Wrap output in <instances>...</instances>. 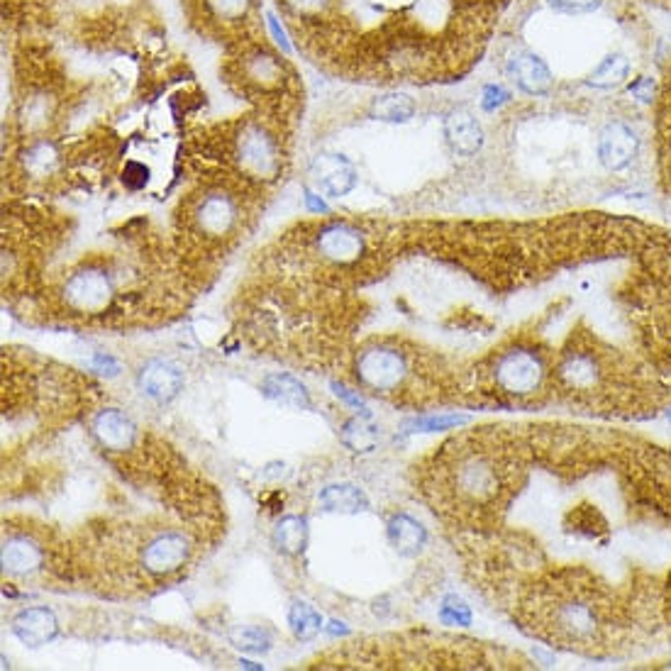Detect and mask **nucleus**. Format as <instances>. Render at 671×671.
I'll use <instances>...</instances> for the list:
<instances>
[{"label":"nucleus","mask_w":671,"mask_h":671,"mask_svg":"<svg viewBox=\"0 0 671 671\" xmlns=\"http://www.w3.org/2000/svg\"><path fill=\"white\" fill-rule=\"evenodd\" d=\"M298 52L359 83H439L467 73L508 0H274Z\"/></svg>","instance_id":"f257e3e1"},{"label":"nucleus","mask_w":671,"mask_h":671,"mask_svg":"<svg viewBox=\"0 0 671 671\" xmlns=\"http://www.w3.org/2000/svg\"><path fill=\"white\" fill-rule=\"evenodd\" d=\"M262 189L232 174H213L181 201L176 223L183 250L203 260L227 254L252 227Z\"/></svg>","instance_id":"f03ea898"},{"label":"nucleus","mask_w":671,"mask_h":671,"mask_svg":"<svg viewBox=\"0 0 671 671\" xmlns=\"http://www.w3.org/2000/svg\"><path fill=\"white\" fill-rule=\"evenodd\" d=\"M223 79L260 113L278 120L293 118L301 103V81L291 61L266 40V34L247 37L225 47Z\"/></svg>","instance_id":"7ed1b4c3"},{"label":"nucleus","mask_w":671,"mask_h":671,"mask_svg":"<svg viewBox=\"0 0 671 671\" xmlns=\"http://www.w3.org/2000/svg\"><path fill=\"white\" fill-rule=\"evenodd\" d=\"M286 130V120L260 113V110L225 122L223 132L211 138V150L215 152L220 171L247 181L256 189L278 181L288 162Z\"/></svg>","instance_id":"20e7f679"},{"label":"nucleus","mask_w":671,"mask_h":671,"mask_svg":"<svg viewBox=\"0 0 671 671\" xmlns=\"http://www.w3.org/2000/svg\"><path fill=\"white\" fill-rule=\"evenodd\" d=\"M552 364L555 357L549 352L528 345V342H516V345L494 352L481 376L486 378L488 390H494L496 396L525 400L535 398L552 382Z\"/></svg>","instance_id":"39448f33"},{"label":"nucleus","mask_w":671,"mask_h":671,"mask_svg":"<svg viewBox=\"0 0 671 671\" xmlns=\"http://www.w3.org/2000/svg\"><path fill=\"white\" fill-rule=\"evenodd\" d=\"M191 24L225 47L264 34L262 0H183Z\"/></svg>","instance_id":"423d86ee"},{"label":"nucleus","mask_w":671,"mask_h":671,"mask_svg":"<svg viewBox=\"0 0 671 671\" xmlns=\"http://www.w3.org/2000/svg\"><path fill=\"white\" fill-rule=\"evenodd\" d=\"M354 376L362 388L376 396H396L406 390L410 378L418 376L413 354L390 339H374L357 352L354 357Z\"/></svg>","instance_id":"0eeeda50"},{"label":"nucleus","mask_w":671,"mask_h":671,"mask_svg":"<svg viewBox=\"0 0 671 671\" xmlns=\"http://www.w3.org/2000/svg\"><path fill=\"white\" fill-rule=\"evenodd\" d=\"M311 252L333 268H357L378 252V235L357 220H327L308 235Z\"/></svg>","instance_id":"6e6552de"},{"label":"nucleus","mask_w":671,"mask_h":671,"mask_svg":"<svg viewBox=\"0 0 671 671\" xmlns=\"http://www.w3.org/2000/svg\"><path fill=\"white\" fill-rule=\"evenodd\" d=\"M61 303L73 315H103L118 301L115 274L101 262L81 264L61 284Z\"/></svg>","instance_id":"1a4fd4ad"},{"label":"nucleus","mask_w":671,"mask_h":671,"mask_svg":"<svg viewBox=\"0 0 671 671\" xmlns=\"http://www.w3.org/2000/svg\"><path fill=\"white\" fill-rule=\"evenodd\" d=\"M191 540L179 530H159L140 549V567L156 579H169L191 561Z\"/></svg>","instance_id":"9d476101"},{"label":"nucleus","mask_w":671,"mask_h":671,"mask_svg":"<svg viewBox=\"0 0 671 671\" xmlns=\"http://www.w3.org/2000/svg\"><path fill=\"white\" fill-rule=\"evenodd\" d=\"M598 162L610 174H620L632 166L640 154V134L628 122L610 120L598 134Z\"/></svg>","instance_id":"9b49d317"},{"label":"nucleus","mask_w":671,"mask_h":671,"mask_svg":"<svg viewBox=\"0 0 671 671\" xmlns=\"http://www.w3.org/2000/svg\"><path fill=\"white\" fill-rule=\"evenodd\" d=\"M91 433L95 437V443L103 449L115 451V455H125V451L138 445L140 427L134 425L128 413H122L118 408H103L95 413V418L91 423Z\"/></svg>","instance_id":"f8f14e48"},{"label":"nucleus","mask_w":671,"mask_h":671,"mask_svg":"<svg viewBox=\"0 0 671 671\" xmlns=\"http://www.w3.org/2000/svg\"><path fill=\"white\" fill-rule=\"evenodd\" d=\"M506 71L510 81L528 95H545L555 85V77L545 64V59L525 47L512 49V54L506 61Z\"/></svg>","instance_id":"ddd939ff"},{"label":"nucleus","mask_w":671,"mask_h":671,"mask_svg":"<svg viewBox=\"0 0 671 671\" xmlns=\"http://www.w3.org/2000/svg\"><path fill=\"white\" fill-rule=\"evenodd\" d=\"M311 181L317 191L327 193L329 199H339L357 183V169L342 154H321L311 164Z\"/></svg>","instance_id":"4468645a"},{"label":"nucleus","mask_w":671,"mask_h":671,"mask_svg":"<svg viewBox=\"0 0 671 671\" xmlns=\"http://www.w3.org/2000/svg\"><path fill=\"white\" fill-rule=\"evenodd\" d=\"M138 386L152 400L169 403L183 390V372L174 362L152 359L138 372Z\"/></svg>","instance_id":"2eb2a0df"},{"label":"nucleus","mask_w":671,"mask_h":671,"mask_svg":"<svg viewBox=\"0 0 671 671\" xmlns=\"http://www.w3.org/2000/svg\"><path fill=\"white\" fill-rule=\"evenodd\" d=\"M47 561L44 547L30 535H8L3 540V571L10 577H30Z\"/></svg>","instance_id":"dca6fc26"},{"label":"nucleus","mask_w":671,"mask_h":671,"mask_svg":"<svg viewBox=\"0 0 671 671\" xmlns=\"http://www.w3.org/2000/svg\"><path fill=\"white\" fill-rule=\"evenodd\" d=\"M445 138L451 152L459 156H474L484 146V128L474 113L464 108L451 110L445 120Z\"/></svg>","instance_id":"f3484780"},{"label":"nucleus","mask_w":671,"mask_h":671,"mask_svg":"<svg viewBox=\"0 0 671 671\" xmlns=\"http://www.w3.org/2000/svg\"><path fill=\"white\" fill-rule=\"evenodd\" d=\"M16 638L30 647H42L59 634V620L49 608H24L12 620Z\"/></svg>","instance_id":"a211bd4d"},{"label":"nucleus","mask_w":671,"mask_h":671,"mask_svg":"<svg viewBox=\"0 0 671 671\" xmlns=\"http://www.w3.org/2000/svg\"><path fill=\"white\" fill-rule=\"evenodd\" d=\"M388 540L398 549V555L415 557L427 545V530L423 528V522L410 518L408 512H396L388 520Z\"/></svg>","instance_id":"6ab92c4d"},{"label":"nucleus","mask_w":671,"mask_h":671,"mask_svg":"<svg viewBox=\"0 0 671 671\" xmlns=\"http://www.w3.org/2000/svg\"><path fill=\"white\" fill-rule=\"evenodd\" d=\"M321 506L329 512H345V516H354L369 508V498L354 484H333L325 486L321 494Z\"/></svg>","instance_id":"aec40b11"},{"label":"nucleus","mask_w":671,"mask_h":671,"mask_svg":"<svg viewBox=\"0 0 671 671\" xmlns=\"http://www.w3.org/2000/svg\"><path fill=\"white\" fill-rule=\"evenodd\" d=\"M264 394L272 398L284 403V406H293V408H311V396L305 386L298 382V378H293L288 374H272L264 378Z\"/></svg>","instance_id":"412c9836"},{"label":"nucleus","mask_w":671,"mask_h":671,"mask_svg":"<svg viewBox=\"0 0 671 671\" xmlns=\"http://www.w3.org/2000/svg\"><path fill=\"white\" fill-rule=\"evenodd\" d=\"M378 437H382V433H378V425L369 415H354V418H349L345 427H342V443L352 451H359V455L376 449Z\"/></svg>","instance_id":"4be33fe9"},{"label":"nucleus","mask_w":671,"mask_h":671,"mask_svg":"<svg viewBox=\"0 0 671 671\" xmlns=\"http://www.w3.org/2000/svg\"><path fill=\"white\" fill-rule=\"evenodd\" d=\"M274 545L286 555H301L308 545V520L301 516H286L276 522Z\"/></svg>","instance_id":"5701e85b"},{"label":"nucleus","mask_w":671,"mask_h":671,"mask_svg":"<svg viewBox=\"0 0 671 671\" xmlns=\"http://www.w3.org/2000/svg\"><path fill=\"white\" fill-rule=\"evenodd\" d=\"M630 69V59L626 54H608L606 59H601V64L589 73V85L601 91L616 89V85L628 81Z\"/></svg>","instance_id":"b1692460"},{"label":"nucleus","mask_w":671,"mask_h":671,"mask_svg":"<svg viewBox=\"0 0 671 671\" xmlns=\"http://www.w3.org/2000/svg\"><path fill=\"white\" fill-rule=\"evenodd\" d=\"M372 113L376 120L386 122H406L415 115V101L408 93H386L376 98L372 105Z\"/></svg>","instance_id":"393cba45"},{"label":"nucleus","mask_w":671,"mask_h":671,"mask_svg":"<svg viewBox=\"0 0 671 671\" xmlns=\"http://www.w3.org/2000/svg\"><path fill=\"white\" fill-rule=\"evenodd\" d=\"M288 626L298 640H313L323 628V618L313 606L296 601L288 610Z\"/></svg>","instance_id":"a878e982"},{"label":"nucleus","mask_w":671,"mask_h":671,"mask_svg":"<svg viewBox=\"0 0 671 671\" xmlns=\"http://www.w3.org/2000/svg\"><path fill=\"white\" fill-rule=\"evenodd\" d=\"M230 640L232 644L240 647V650L252 654L268 652V647H272V638H268V632L262 628H240L230 634Z\"/></svg>","instance_id":"bb28decb"},{"label":"nucleus","mask_w":671,"mask_h":671,"mask_svg":"<svg viewBox=\"0 0 671 671\" xmlns=\"http://www.w3.org/2000/svg\"><path fill=\"white\" fill-rule=\"evenodd\" d=\"M439 618L447 626H469L471 622V608L461 601L457 596H447L443 606H439Z\"/></svg>","instance_id":"cd10ccee"},{"label":"nucleus","mask_w":671,"mask_h":671,"mask_svg":"<svg viewBox=\"0 0 671 671\" xmlns=\"http://www.w3.org/2000/svg\"><path fill=\"white\" fill-rule=\"evenodd\" d=\"M467 423V418H461V415H427V418H418L413 420L410 427L420 433H435V430H451V427H459Z\"/></svg>","instance_id":"c85d7f7f"},{"label":"nucleus","mask_w":671,"mask_h":671,"mask_svg":"<svg viewBox=\"0 0 671 671\" xmlns=\"http://www.w3.org/2000/svg\"><path fill=\"white\" fill-rule=\"evenodd\" d=\"M547 3L565 16H589L603 6V0H547Z\"/></svg>","instance_id":"c756f323"},{"label":"nucleus","mask_w":671,"mask_h":671,"mask_svg":"<svg viewBox=\"0 0 671 671\" xmlns=\"http://www.w3.org/2000/svg\"><path fill=\"white\" fill-rule=\"evenodd\" d=\"M628 93L642 105H652L657 101V81L652 77H638L628 83Z\"/></svg>","instance_id":"7c9ffc66"},{"label":"nucleus","mask_w":671,"mask_h":671,"mask_svg":"<svg viewBox=\"0 0 671 671\" xmlns=\"http://www.w3.org/2000/svg\"><path fill=\"white\" fill-rule=\"evenodd\" d=\"M508 101H510V93L498 83H488L484 93H481V108L488 110V113H494V110H498L500 105H506Z\"/></svg>","instance_id":"2f4dec72"},{"label":"nucleus","mask_w":671,"mask_h":671,"mask_svg":"<svg viewBox=\"0 0 671 671\" xmlns=\"http://www.w3.org/2000/svg\"><path fill=\"white\" fill-rule=\"evenodd\" d=\"M146 176H150V169L138 162H130V164H125V171H122V183H125L128 189L138 191L146 183Z\"/></svg>","instance_id":"473e14b6"},{"label":"nucleus","mask_w":671,"mask_h":671,"mask_svg":"<svg viewBox=\"0 0 671 671\" xmlns=\"http://www.w3.org/2000/svg\"><path fill=\"white\" fill-rule=\"evenodd\" d=\"M659 132H662L659 134V138H662V159L671 171V108H669V113L662 118V128H659Z\"/></svg>","instance_id":"72a5a7b5"},{"label":"nucleus","mask_w":671,"mask_h":671,"mask_svg":"<svg viewBox=\"0 0 671 671\" xmlns=\"http://www.w3.org/2000/svg\"><path fill=\"white\" fill-rule=\"evenodd\" d=\"M664 620H667V626L671 628V571H669L667 583H664Z\"/></svg>","instance_id":"f704fd0d"},{"label":"nucleus","mask_w":671,"mask_h":671,"mask_svg":"<svg viewBox=\"0 0 671 671\" xmlns=\"http://www.w3.org/2000/svg\"><path fill=\"white\" fill-rule=\"evenodd\" d=\"M669 420H671V410H669Z\"/></svg>","instance_id":"c9c22d12"}]
</instances>
